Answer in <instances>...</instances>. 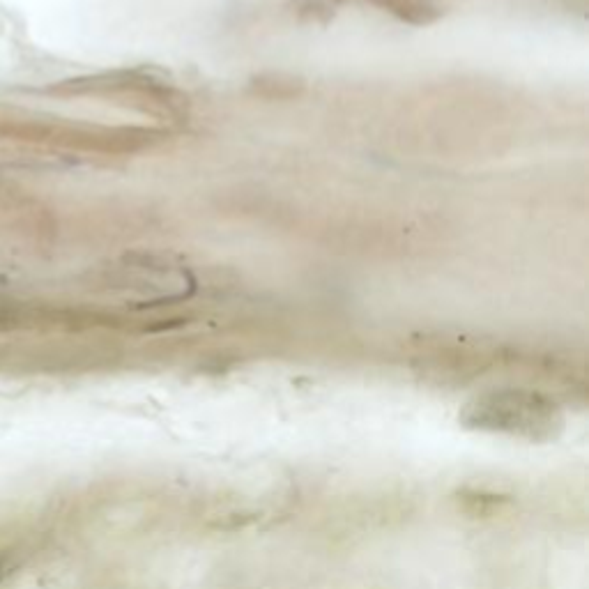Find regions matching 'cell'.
I'll use <instances>...</instances> for the list:
<instances>
[{
	"label": "cell",
	"instance_id": "cell-2",
	"mask_svg": "<svg viewBox=\"0 0 589 589\" xmlns=\"http://www.w3.org/2000/svg\"><path fill=\"white\" fill-rule=\"evenodd\" d=\"M0 578H3V566H0Z\"/></svg>",
	"mask_w": 589,
	"mask_h": 589
},
{
	"label": "cell",
	"instance_id": "cell-1",
	"mask_svg": "<svg viewBox=\"0 0 589 589\" xmlns=\"http://www.w3.org/2000/svg\"><path fill=\"white\" fill-rule=\"evenodd\" d=\"M371 3L412 26L433 24L442 14L440 5L435 3V0H371Z\"/></svg>",
	"mask_w": 589,
	"mask_h": 589
}]
</instances>
